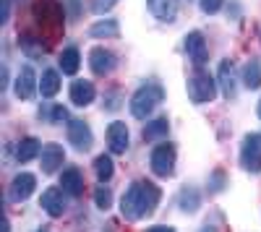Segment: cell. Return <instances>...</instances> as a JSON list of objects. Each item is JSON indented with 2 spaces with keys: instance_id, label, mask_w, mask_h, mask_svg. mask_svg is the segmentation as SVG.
<instances>
[{
  "instance_id": "6da1fadb",
  "label": "cell",
  "mask_w": 261,
  "mask_h": 232,
  "mask_svg": "<svg viewBox=\"0 0 261 232\" xmlns=\"http://www.w3.org/2000/svg\"><path fill=\"white\" fill-rule=\"evenodd\" d=\"M160 204V188L149 180H136L125 188L120 198V214L125 222H139L149 217Z\"/></svg>"
},
{
  "instance_id": "7a4b0ae2",
  "label": "cell",
  "mask_w": 261,
  "mask_h": 232,
  "mask_svg": "<svg viewBox=\"0 0 261 232\" xmlns=\"http://www.w3.org/2000/svg\"><path fill=\"white\" fill-rule=\"evenodd\" d=\"M162 97H165V92H162V86L160 83H144L141 89H136L134 92V97H130V102H128V110H130V115H134L136 120H146L151 112H154V107L162 102Z\"/></svg>"
},
{
  "instance_id": "3957f363",
  "label": "cell",
  "mask_w": 261,
  "mask_h": 232,
  "mask_svg": "<svg viewBox=\"0 0 261 232\" xmlns=\"http://www.w3.org/2000/svg\"><path fill=\"white\" fill-rule=\"evenodd\" d=\"M217 89H220V83H217L209 73H204L201 68L196 71L193 76H188L186 81V92H188V99L193 104H206L217 97Z\"/></svg>"
},
{
  "instance_id": "277c9868",
  "label": "cell",
  "mask_w": 261,
  "mask_h": 232,
  "mask_svg": "<svg viewBox=\"0 0 261 232\" xmlns=\"http://www.w3.org/2000/svg\"><path fill=\"white\" fill-rule=\"evenodd\" d=\"M63 6L55 0H39L34 3V21L50 34H60L63 32Z\"/></svg>"
},
{
  "instance_id": "5b68a950",
  "label": "cell",
  "mask_w": 261,
  "mask_h": 232,
  "mask_svg": "<svg viewBox=\"0 0 261 232\" xmlns=\"http://www.w3.org/2000/svg\"><path fill=\"white\" fill-rule=\"evenodd\" d=\"M175 159H178V152H175V143H160L151 149V157H149V167L157 178H172L175 175Z\"/></svg>"
},
{
  "instance_id": "8992f818",
  "label": "cell",
  "mask_w": 261,
  "mask_h": 232,
  "mask_svg": "<svg viewBox=\"0 0 261 232\" xmlns=\"http://www.w3.org/2000/svg\"><path fill=\"white\" fill-rule=\"evenodd\" d=\"M241 167L246 172H261V133H248L241 143Z\"/></svg>"
},
{
  "instance_id": "52a82bcc",
  "label": "cell",
  "mask_w": 261,
  "mask_h": 232,
  "mask_svg": "<svg viewBox=\"0 0 261 232\" xmlns=\"http://www.w3.org/2000/svg\"><path fill=\"white\" fill-rule=\"evenodd\" d=\"M65 136H68V143L79 152H89L92 143H94V133L84 120H71L68 128H65Z\"/></svg>"
},
{
  "instance_id": "ba28073f",
  "label": "cell",
  "mask_w": 261,
  "mask_h": 232,
  "mask_svg": "<svg viewBox=\"0 0 261 232\" xmlns=\"http://www.w3.org/2000/svg\"><path fill=\"white\" fill-rule=\"evenodd\" d=\"M34 188H37V178L32 172H18L13 180H11V188H8V198L13 204H21V201H27L32 193H34Z\"/></svg>"
},
{
  "instance_id": "9c48e42d",
  "label": "cell",
  "mask_w": 261,
  "mask_h": 232,
  "mask_svg": "<svg viewBox=\"0 0 261 232\" xmlns=\"http://www.w3.org/2000/svg\"><path fill=\"white\" fill-rule=\"evenodd\" d=\"M217 83L225 94V99H235L238 97V73H235V63L232 60H222L217 68Z\"/></svg>"
},
{
  "instance_id": "30bf717a",
  "label": "cell",
  "mask_w": 261,
  "mask_h": 232,
  "mask_svg": "<svg viewBox=\"0 0 261 232\" xmlns=\"http://www.w3.org/2000/svg\"><path fill=\"white\" fill-rule=\"evenodd\" d=\"M118 66V57L110 52V50H105V47H94L89 52V68L94 76H110Z\"/></svg>"
},
{
  "instance_id": "8fae6325",
  "label": "cell",
  "mask_w": 261,
  "mask_h": 232,
  "mask_svg": "<svg viewBox=\"0 0 261 232\" xmlns=\"http://www.w3.org/2000/svg\"><path fill=\"white\" fill-rule=\"evenodd\" d=\"M39 206L45 209V214L53 217V219L63 217L65 209H68V204H65V191H60V188H47L39 198Z\"/></svg>"
},
{
  "instance_id": "7c38bea8",
  "label": "cell",
  "mask_w": 261,
  "mask_h": 232,
  "mask_svg": "<svg viewBox=\"0 0 261 232\" xmlns=\"http://www.w3.org/2000/svg\"><path fill=\"white\" fill-rule=\"evenodd\" d=\"M128 143H130V133H128V125L115 120L107 125V146H110L113 154H125L128 152Z\"/></svg>"
},
{
  "instance_id": "4fadbf2b",
  "label": "cell",
  "mask_w": 261,
  "mask_h": 232,
  "mask_svg": "<svg viewBox=\"0 0 261 232\" xmlns=\"http://www.w3.org/2000/svg\"><path fill=\"white\" fill-rule=\"evenodd\" d=\"M37 89H39V81H37L34 68H32V66H24V68L18 71L16 83H13L16 97H18V99H32V97L37 94Z\"/></svg>"
},
{
  "instance_id": "5bb4252c",
  "label": "cell",
  "mask_w": 261,
  "mask_h": 232,
  "mask_svg": "<svg viewBox=\"0 0 261 232\" xmlns=\"http://www.w3.org/2000/svg\"><path fill=\"white\" fill-rule=\"evenodd\" d=\"M186 52H188V57L193 60L196 68H201L204 63L209 60V47H206V39H204L201 32H191V34L186 37Z\"/></svg>"
},
{
  "instance_id": "9a60e30c",
  "label": "cell",
  "mask_w": 261,
  "mask_h": 232,
  "mask_svg": "<svg viewBox=\"0 0 261 232\" xmlns=\"http://www.w3.org/2000/svg\"><path fill=\"white\" fill-rule=\"evenodd\" d=\"M65 162V152L60 143H45L42 146V154H39V164H42V172L53 175L58 172V167H63Z\"/></svg>"
},
{
  "instance_id": "2e32d148",
  "label": "cell",
  "mask_w": 261,
  "mask_h": 232,
  "mask_svg": "<svg viewBox=\"0 0 261 232\" xmlns=\"http://www.w3.org/2000/svg\"><path fill=\"white\" fill-rule=\"evenodd\" d=\"M94 97H97V89H94L92 81L76 78V81L71 83V102L76 104V107H86V104H92Z\"/></svg>"
},
{
  "instance_id": "e0dca14e",
  "label": "cell",
  "mask_w": 261,
  "mask_h": 232,
  "mask_svg": "<svg viewBox=\"0 0 261 232\" xmlns=\"http://www.w3.org/2000/svg\"><path fill=\"white\" fill-rule=\"evenodd\" d=\"M146 8L157 21L170 24V21H175V16H178V0H146Z\"/></svg>"
},
{
  "instance_id": "ac0fdd59",
  "label": "cell",
  "mask_w": 261,
  "mask_h": 232,
  "mask_svg": "<svg viewBox=\"0 0 261 232\" xmlns=\"http://www.w3.org/2000/svg\"><path fill=\"white\" fill-rule=\"evenodd\" d=\"M60 188L68 196H81L84 193V175L79 167H65L60 175Z\"/></svg>"
},
{
  "instance_id": "d6986e66",
  "label": "cell",
  "mask_w": 261,
  "mask_h": 232,
  "mask_svg": "<svg viewBox=\"0 0 261 232\" xmlns=\"http://www.w3.org/2000/svg\"><path fill=\"white\" fill-rule=\"evenodd\" d=\"M39 154H42V143H39L34 136L21 138V141H18V146H16V159H18L21 164L32 162V159H34V157H39Z\"/></svg>"
},
{
  "instance_id": "ffe728a7",
  "label": "cell",
  "mask_w": 261,
  "mask_h": 232,
  "mask_svg": "<svg viewBox=\"0 0 261 232\" xmlns=\"http://www.w3.org/2000/svg\"><path fill=\"white\" fill-rule=\"evenodd\" d=\"M79 68H81V52H79V47H65L60 52V71L65 76H76Z\"/></svg>"
},
{
  "instance_id": "44dd1931",
  "label": "cell",
  "mask_w": 261,
  "mask_h": 232,
  "mask_svg": "<svg viewBox=\"0 0 261 232\" xmlns=\"http://www.w3.org/2000/svg\"><path fill=\"white\" fill-rule=\"evenodd\" d=\"M18 47L29 57H39V55H45V50H47V45H42V37H37V34H21L18 37Z\"/></svg>"
},
{
  "instance_id": "7402d4cb",
  "label": "cell",
  "mask_w": 261,
  "mask_h": 232,
  "mask_svg": "<svg viewBox=\"0 0 261 232\" xmlns=\"http://www.w3.org/2000/svg\"><path fill=\"white\" fill-rule=\"evenodd\" d=\"M199 206H201V196H199L196 188H183V191L178 193V209H180V212L193 214Z\"/></svg>"
},
{
  "instance_id": "603a6c76",
  "label": "cell",
  "mask_w": 261,
  "mask_h": 232,
  "mask_svg": "<svg viewBox=\"0 0 261 232\" xmlns=\"http://www.w3.org/2000/svg\"><path fill=\"white\" fill-rule=\"evenodd\" d=\"M243 86L246 89H261V63L253 57L243 66Z\"/></svg>"
},
{
  "instance_id": "cb8c5ba5",
  "label": "cell",
  "mask_w": 261,
  "mask_h": 232,
  "mask_svg": "<svg viewBox=\"0 0 261 232\" xmlns=\"http://www.w3.org/2000/svg\"><path fill=\"white\" fill-rule=\"evenodd\" d=\"M39 92H42V97H45V99L55 97V94L60 92V73H58V71H45V73H42Z\"/></svg>"
},
{
  "instance_id": "d4e9b609",
  "label": "cell",
  "mask_w": 261,
  "mask_h": 232,
  "mask_svg": "<svg viewBox=\"0 0 261 232\" xmlns=\"http://www.w3.org/2000/svg\"><path fill=\"white\" fill-rule=\"evenodd\" d=\"M167 131H170L167 118H157L144 125V141H160L162 136H167Z\"/></svg>"
},
{
  "instance_id": "484cf974",
  "label": "cell",
  "mask_w": 261,
  "mask_h": 232,
  "mask_svg": "<svg viewBox=\"0 0 261 232\" xmlns=\"http://www.w3.org/2000/svg\"><path fill=\"white\" fill-rule=\"evenodd\" d=\"M94 175L99 183H107L113 175H115V164H113V157L110 154H99L94 159Z\"/></svg>"
},
{
  "instance_id": "4316f807",
  "label": "cell",
  "mask_w": 261,
  "mask_h": 232,
  "mask_svg": "<svg viewBox=\"0 0 261 232\" xmlns=\"http://www.w3.org/2000/svg\"><path fill=\"white\" fill-rule=\"evenodd\" d=\"M89 37H94V39H107V37H120V26H118V21H97V24L89 29Z\"/></svg>"
},
{
  "instance_id": "83f0119b",
  "label": "cell",
  "mask_w": 261,
  "mask_h": 232,
  "mask_svg": "<svg viewBox=\"0 0 261 232\" xmlns=\"http://www.w3.org/2000/svg\"><path fill=\"white\" fill-rule=\"evenodd\" d=\"M39 118L47 120V123H63V120H68V112H65V107H60V104H45V107L39 110Z\"/></svg>"
},
{
  "instance_id": "f1b7e54d",
  "label": "cell",
  "mask_w": 261,
  "mask_h": 232,
  "mask_svg": "<svg viewBox=\"0 0 261 232\" xmlns=\"http://www.w3.org/2000/svg\"><path fill=\"white\" fill-rule=\"evenodd\" d=\"M94 204H97V209L107 212V209L113 206V191H110V188H105V185L94 188Z\"/></svg>"
},
{
  "instance_id": "f546056e",
  "label": "cell",
  "mask_w": 261,
  "mask_h": 232,
  "mask_svg": "<svg viewBox=\"0 0 261 232\" xmlns=\"http://www.w3.org/2000/svg\"><path fill=\"white\" fill-rule=\"evenodd\" d=\"M222 188H225V172L217 170V172H212V178H209V191H212V193H220Z\"/></svg>"
},
{
  "instance_id": "4dcf8cb0",
  "label": "cell",
  "mask_w": 261,
  "mask_h": 232,
  "mask_svg": "<svg viewBox=\"0 0 261 232\" xmlns=\"http://www.w3.org/2000/svg\"><path fill=\"white\" fill-rule=\"evenodd\" d=\"M222 3H225V0H201V11L206 13V16H212V13H217V11H220L222 8Z\"/></svg>"
},
{
  "instance_id": "1f68e13d",
  "label": "cell",
  "mask_w": 261,
  "mask_h": 232,
  "mask_svg": "<svg viewBox=\"0 0 261 232\" xmlns=\"http://www.w3.org/2000/svg\"><path fill=\"white\" fill-rule=\"evenodd\" d=\"M115 6V0H92V11L94 13H107Z\"/></svg>"
},
{
  "instance_id": "d6a6232c",
  "label": "cell",
  "mask_w": 261,
  "mask_h": 232,
  "mask_svg": "<svg viewBox=\"0 0 261 232\" xmlns=\"http://www.w3.org/2000/svg\"><path fill=\"white\" fill-rule=\"evenodd\" d=\"M11 6H13V0H3V13H0V24H6L8 16H11Z\"/></svg>"
},
{
  "instance_id": "836d02e7",
  "label": "cell",
  "mask_w": 261,
  "mask_h": 232,
  "mask_svg": "<svg viewBox=\"0 0 261 232\" xmlns=\"http://www.w3.org/2000/svg\"><path fill=\"white\" fill-rule=\"evenodd\" d=\"M68 8H71V16L79 18V0H68Z\"/></svg>"
},
{
  "instance_id": "e575fe53",
  "label": "cell",
  "mask_w": 261,
  "mask_h": 232,
  "mask_svg": "<svg viewBox=\"0 0 261 232\" xmlns=\"http://www.w3.org/2000/svg\"><path fill=\"white\" fill-rule=\"evenodd\" d=\"M146 232H175V229H172V227H151Z\"/></svg>"
},
{
  "instance_id": "d590c367",
  "label": "cell",
  "mask_w": 261,
  "mask_h": 232,
  "mask_svg": "<svg viewBox=\"0 0 261 232\" xmlns=\"http://www.w3.org/2000/svg\"><path fill=\"white\" fill-rule=\"evenodd\" d=\"M201 232H217V229H214V227H209V224H206V227H204V229H201Z\"/></svg>"
},
{
  "instance_id": "8d00e7d4",
  "label": "cell",
  "mask_w": 261,
  "mask_h": 232,
  "mask_svg": "<svg viewBox=\"0 0 261 232\" xmlns=\"http://www.w3.org/2000/svg\"><path fill=\"white\" fill-rule=\"evenodd\" d=\"M258 118H261V102H258Z\"/></svg>"
}]
</instances>
